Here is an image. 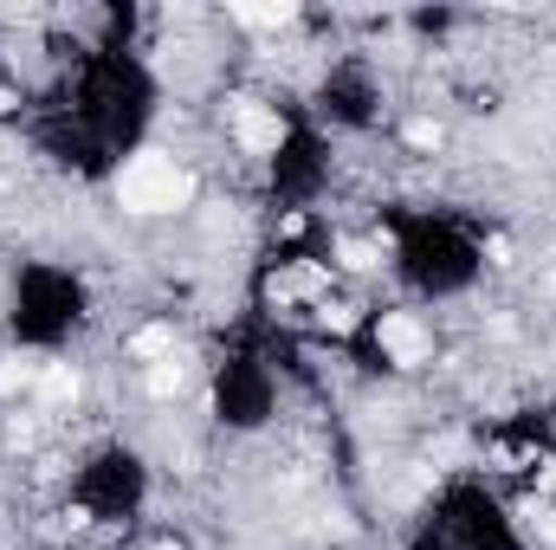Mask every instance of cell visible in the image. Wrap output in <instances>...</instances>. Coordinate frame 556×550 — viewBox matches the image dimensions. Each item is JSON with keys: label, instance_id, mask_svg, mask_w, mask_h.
Masks as SVG:
<instances>
[{"label": "cell", "instance_id": "obj_1", "mask_svg": "<svg viewBox=\"0 0 556 550\" xmlns=\"http://www.w3.org/2000/svg\"><path fill=\"white\" fill-rule=\"evenodd\" d=\"M117 201L130 208V214H175V208H188L194 201V175L181 168V162H168V155H137L124 175H117Z\"/></svg>", "mask_w": 556, "mask_h": 550}, {"label": "cell", "instance_id": "obj_2", "mask_svg": "<svg viewBox=\"0 0 556 550\" xmlns=\"http://www.w3.org/2000/svg\"><path fill=\"white\" fill-rule=\"evenodd\" d=\"M376 343H382V357L402 363V370H420V363L433 357V337H427V324H420L415 311H382Z\"/></svg>", "mask_w": 556, "mask_h": 550}, {"label": "cell", "instance_id": "obj_3", "mask_svg": "<svg viewBox=\"0 0 556 550\" xmlns=\"http://www.w3.org/2000/svg\"><path fill=\"white\" fill-rule=\"evenodd\" d=\"M233 137H240V149H253V155H278L285 117H278L273 104H240L233 111Z\"/></svg>", "mask_w": 556, "mask_h": 550}, {"label": "cell", "instance_id": "obj_4", "mask_svg": "<svg viewBox=\"0 0 556 550\" xmlns=\"http://www.w3.org/2000/svg\"><path fill=\"white\" fill-rule=\"evenodd\" d=\"M39 402H46V409H65V402H78V376H72L65 363H46V370H39Z\"/></svg>", "mask_w": 556, "mask_h": 550}, {"label": "cell", "instance_id": "obj_5", "mask_svg": "<svg viewBox=\"0 0 556 550\" xmlns=\"http://www.w3.org/2000/svg\"><path fill=\"white\" fill-rule=\"evenodd\" d=\"M130 357H142V363H168V357H175V330H168V324H142L137 337H130Z\"/></svg>", "mask_w": 556, "mask_h": 550}, {"label": "cell", "instance_id": "obj_6", "mask_svg": "<svg viewBox=\"0 0 556 550\" xmlns=\"http://www.w3.org/2000/svg\"><path fill=\"white\" fill-rule=\"evenodd\" d=\"M39 370H46V363H33V357H0V396L39 389Z\"/></svg>", "mask_w": 556, "mask_h": 550}, {"label": "cell", "instance_id": "obj_7", "mask_svg": "<svg viewBox=\"0 0 556 550\" xmlns=\"http://www.w3.org/2000/svg\"><path fill=\"white\" fill-rule=\"evenodd\" d=\"M233 20H240V26H291L298 7H291V0H278V7H233Z\"/></svg>", "mask_w": 556, "mask_h": 550}, {"label": "cell", "instance_id": "obj_8", "mask_svg": "<svg viewBox=\"0 0 556 550\" xmlns=\"http://www.w3.org/2000/svg\"><path fill=\"white\" fill-rule=\"evenodd\" d=\"M181 383H188V370H181V363H175V357H168V363H155V370H149V396H162V402H168V396H181Z\"/></svg>", "mask_w": 556, "mask_h": 550}, {"label": "cell", "instance_id": "obj_9", "mask_svg": "<svg viewBox=\"0 0 556 550\" xmlns=\"http://www.w3.org/2000/svg\"><path fill=\"white\" fill-rule=\"evenodd\" d=\"M337 260H343L350 273H369V266H376V247H369V240H337Z\"/></svg>", "mask_w": 556, "mask_h": 550}, {"label": "cell", "instance_id": "obj_10", "mask_svg": "<svg viewBox=\"0 0 556 550\" xmlns=\"http://www.w3.org/2000/svg\"><path fill=\"white\" fill-rule=\"evenodd\" d=\"M408 149H440V124L433 117H415L408 124Z\"/></svg>", "mask_w": 556, "mask_h": 550}, {"label": "cell", "instance_id": "obj_11", "mask_svg": "<svg viewBox=\"0 0 556 550\" xmlns=\"http://www.w3.org/2000/svg\"><path fill=\"white\" fill-rule=\"evenodd\" d=\"M317 317H324L330 330H350V324H356V317H350V304H317Z\"/></svg>", "mask_w": 556, "mask_h": 550}, {"label": "cell", "instance_id": "obj_12", "mask_svg": "<svg viewBox=\"0 0 556 550\" xmlns=\"http://www.w3.org/2000/svg\"><path fill=\"white\" fill-rule=\"evenodd\" d=\"M538 492H556V460L544 466V473H538Z\"/></svg>", "mask_w": 556, "mask_h": 550}, {"label": "cell", "instance_id": "obj_13", "mask_svg": "<svg viewBox=\"0 0 556 550\" xmlns=\"http://www.w3.org/2000/svg\"><path fill=\"white\" fill-rule=\"evenodd\" d=\"M7 111H13V91H0V117H7Z\"/></svg>", "mask_w": 556, "mask_h": 550}, {"label": "cell", "instance_id": "obj_14", "mask_svg": "<svg viewBox=\"0 0 556 550\" xmlns=\"http://www.w3.org/2000/svg\"><path fill=\"white\" fill-rule=\"evenodd\" d=\"M155 550H181V545H155Z\"/></svg>", "mask_w": 556, "mask_h": 550}, {"label": "cell", "instance_id": "obj_15", "mask_svg": "<svg viewBox=\"0 0 556 550\" xmlns=\"http://www.w3.org/2000/svg\"><path fill=\"white\" fill-rule=\"evenodd\" d=\"M551 291H556V278H551Z\"/></svg>", "mask_w": 556, "mask_h": 550}]
</instances>
